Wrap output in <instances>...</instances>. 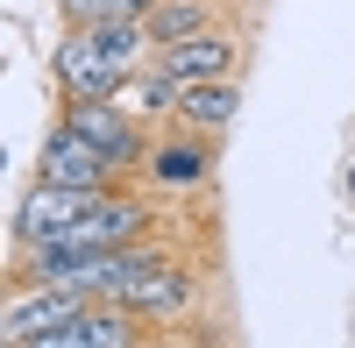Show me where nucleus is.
Listing matches in <instances>:
<instances>
[{
  "label": "nucleus",
  "instance_id": "obj_8",
  "mask_svg": "<svg viewBox=\"0 0 355 348\" xmlns=\"http://www.w3.org/2000/svg\"><path fill=\"white\" fill-rule=\"evenodd\" d=\"M242 64V43L227 28H206V36H185V43H164L157 50V71H171L178 85H199V78H234Z\"/></svg>",
  "mask_w": 355,
  "mask_h": 348
},
{
  "label": "nucleus",
  "instance_id": "obj_7",
  "mask_svg": "<svg viewBox=\"0 0 355 348\" xmlns=\"http://www.w3.org/2000/svg\"><path fill=\"white\" fill-rule=\"evenodd\" d=\"M100 192H85V185H50V178H36V192L15 207V220H8V235H15V249H36V242H50L64 220H78L85 207H93Z\"/></svg>",
  "mask_w": 355,
  "mask_h": 348
},
{
  "label": "nucleus",
  "instance_id": "obj_9",
  "mask_svg": "<svg viewBox=\"0 0 355 348\" xmlns=\"http://www.w3.org/2000/svg\"><path fill=\"white\" fill-rule=\"evenodd\" d=\"M142 171H150L157 185H206L214 178V135H171V142H150V157H142Z\"/></svg>",
  "mask_w": 355,
  "mask_h": 348
},
{
  "label": "nucleus",
  "instance_id": "obj_6",
  "mask_svg": "<svg viewBox=\"0 0 355 348\" xmlns=\"http://www.w3.org/2000/svg\"><path fill=\"white\" fill-rule=\"evenodd\" d=\"M36 178H50V185H85V192H107L121 171H114V157L107 150H93L78 128H64L57 121L50 128V142H43V157H36Z\"/></svg>",
  "mask_w": 355,
  "mask_h": 348
},
{
  "label": "nucleus",
  "instance_id": "obj_12",
  "mask_svg": "<svg viewBox=\"0 0 355 348\" xmlns=\"http://www.w3.org/2000/svg\"><path fill=\"white\" fill-rule=\"evenodd\" d=\"M142 21H150L157 50H164V43H185V36H206V28H220V21H214V0H157Z\"/></svg>",
  "mask_w": 355,
  "mask_h": 348
},
{
  "label": "nucleus",
  "instance_id": "obj_14",
  "mask_svg": "<svg viewBox=\"0 0 355 348\" xmlns=\"http://www.w3.org/2000/svg\"><path fill=\"white\" fill-rule=\"evenodd\" d=\"M348 199H355V171H348Z\"/></svg>",
  "mask_w": 355,
  "mask_h": 348
},
{
  "label": "nucleus",
  "instance_id": "obj_2",
  "mask_svg": "<svg viewBox=\"0 0 355 348\" xmlns=\"http://www.w3.org/2000/svg\"><path fill=\"white\" fill-rule=\"evenodd\" d=\"M142 235H150V207L107 185L78 220H64V227H57L50 242H36V249H121V242H142Z\"/></svg>",
  "mask_w": 355,
  "mask_h": 348
},
{
  "label": "nucleus",
  "instance_id": "obj_3",
  "mask_svg": "<svg viewBox=\"0 0 355 348\" xmlns=\"http://www.w3.org/2000/svg\"><path fill=\"white\" fill-rule=\"evenodd\" d=\"M85 306H93V299L64 292V284H28V292H15L8 313H0V341H8V348H50L57 327L78 320Z\"/></svg>",
  "mask_w": 355,
  "mask_h": 348
},
{
  "label": "nucleus",
  "instance_id": "obj_11",
  "mask_svg": "<svg viewBox=\"0 0 355 348\" xmlns=\"http://www.w3.org/2000/svg\"><path fill=\"white\" fill-rule=\"evenodd\" d=\"M234 114H242V85L234 78H199V85H185V100H178V128L220 135Z\"/></svg>",
  "mask_w": 355,
  "mask_h": 348
},
{
  "label": "nucleus",
  "instance_id": "obj_1",
  "mask_svg": "<svg viewBox=\"0 0 355 348\" xmlns=\"http://www.w3.org/2000/svg\"><path fill=\"white\" fill-rule=\"evenodd\" d=\"M50 78H57V93L64 100H114L128 85V64L121 57H114L93 28H64V36H57V50H50Z\"/></svg>",
  "mask_w": 355,
  "mask_h": 348
},
{
  "label": "nucleus",
  "instance_id": "obj_4",
  "mask_svg": "<svg viewBox=\"0 0 355 348\" xmlns=\"http://www.w3.org/2000/svg\"><path fill=\"white\" fill-rule=\"evenodd\" d=\"M64 128H78L93 150L114 157V171H128L150 157V135H142V114H128L121 100H64V114H57Z\"/></svg>",
  "mask_w": 355,
  "mask_h": 348
},
{
  "label": "nucleus",
  "instance_id": "obj_10",
  "mask_svg": "<svg viewBox=\"0 0 355 348\" xmlns=\"http://www.w3.org/2000/svg\"><path fill=\"white\" fill-rule=\"evenodd\" d=\"M128 341H135V313H128V306H114V299H93L78 320L57 327L50 348H128Z\"/></svg>",
  "mask_w": 355,
  "mask_h": 348
},
{
  "label": "nucleus",
  "instance_id": "obj_13",
  "mask_svg": "<svg viewBox=\"0 0 355 348\" xmlns=\"http://www.w3.org/2000/svg\"><path fill=\"white\" fill-rule=\"evenodd\" d=\"M157 0H57V15L78 21V28H93V21H128V15H150Z\"/></svg>",
  "mask_w": 355,
  "mask_h": 348
},
{
  "label": "nucleus",
  "instance_id": "obj_5",
  "mask_svg": "<svg viewBox=\"0 0 355 348\" xmlns=\"http://www.w3.org/2000/svg\"><path fill=\"white\" fill-rule=\"evenodd\" d=\"M114 306H128L135 320H185V313L199 306V277L185 263H171V256H150V263L121 284Z\"/></svg>",
  "mask_w": 355,
  "mask_h": 348
}]
</instances>
